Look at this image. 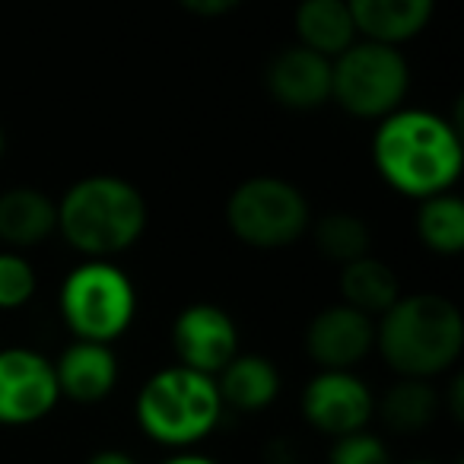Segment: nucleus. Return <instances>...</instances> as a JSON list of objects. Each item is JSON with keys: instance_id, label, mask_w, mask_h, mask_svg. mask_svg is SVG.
Masks as SVG:
<instances>
[{"instance_id": "obj_10", "label": "nucleus", "mask_w": 464, "mask_h": 464, "mask_svg": "<svg viewBox=\"0 0 464 464\" xmlns=\"http://www.w3.org/2000/svg\"><path fill=\"white\" fill-rule=\"evenodd\" d=\"M172 350L179 366L217 375L239 353L236 318L217 303H191L172 322Z\"/></svg>"}, {"instance_id": "obj_8", "label": "nucleus", "mask_w": 464, "mask_h": 464, "mask_svg": "<svg viewBox=\"0 0 464 464\" xmlns=\"http://www.w3.org/2000/svg\"><path fill=\"white\" fill-rule=\"evenodd\" d=\"M303 420L322 436L337 439L366 430L375 417V394L356 372L318 369L299 394Z\"/></svg>"}, {"instance_id": "obj_21", "label": "nucleus", "mask_w": 464, "mask_h": 464, "mask_svg": "<svg viewBox=\"0 0 464 464\" xmlns=\"http://www.w3.org/2000/svg\"><path fill=\"white\" fill-rule=\"evenodd\" d=\"M315 248L324 261H334V265H350V261H360L366 255H372V229L362 217L347 210L324 213L322 219L309 226Z\"/></svg>"}, {"instance_id": "obj_13", "label": "nucleus", "mask_w": 464, "mask_h": 464, "mask_svg": "<svg viewBox=\"0 0 464 464\" xmlns=\"http://www.w3.org/2000/svg\"><path fill=\"white\" fill-rule=\"evenodd\" d=\"M118 356L111 343L96 341H73L54 362V379H58L61 398L73 404H99L118 385Z\"/></svg>"}, {"instance_id": "obj_12", "label": "nucleus", "mask_w": 464, "mask_h": 464, "mask_svg": "<svg viewBox=\"0 0 464 464\" xmlns=\"http://www.w3.org/2000/svg\"><path fill=\"white\" fill-rule=\"evenodd\" d=\"M265 86L290 111H315L331 102V61L303 45L280 48L265 67Z\"/></svg>"}, {"instance_id": "obj_28", "label": "nucleus", "mask_w": 464, "mask_h": 464, "mask_svg": "<svg viewBox=\"0 0 464 464\" xmlns=\"http://www.w3.org/2000/svg\"><path fill=\"white\" fill-rule=\"evenodd\" d=\"M442 404H449V413H451V420H461V379H451V388H449V394H442Z\"/></svg>"}, {"instance_id": "obj_4", "label": "nucleus", "mask_w": 464, "mask_h": 464, "mask_svg": "<svg viewBox=\"0 0 464 464\" xmlns=\"http://www.w3.org/2000/svg\"><path fill=\"white\" fill-rule=\"evenodd\" d=\"M213 375L194 372L188 366H166L153 372L137 392L134 417L143 436L162 449L185 451L204 442L223 420Z\"/></svg>"}, {"instance_id": "obj_22", "label": "nucleus", "mask_w": 464, "mask_h": 464, "mask_svg": "<svg viewBox=\"0 0 464 464\" xmlns=\"http://www.w3.org/2000/svg\"><path fill=\"white\" fill-rule=\"evenodd\" d=\"M39 274L23 252H0V312H16L35 296Z\"/></svg>"}, {"instance_id": "obj_30", "label": "nucleus", "mask_w": 464, "mask_h": 464, "mask_svg": "<svg viewBox=\"0 0 464 464\" xmlns=\"http://www.w3.org/2000/svg\"><path fill=\"white\" fill-rule=\"evenodd\" d=\"M407 464H436V461H407Z\"/></svg>"}, {"instance_id": "obj_5", "label": "nucleus", "mask_w": 464, "mask_h": 464, "mask_svg": "<svg viewBox=\"0 0 464 464\" xmlns=\"http://www.w3.org/2000/svg\"><path fill=\"white\" fill-rule=\"evenodd\" d=\"M58 309L64 324L71 328L73 341L111 343L134 324V280L115 261L83 258L61 280Z\"/></svg>"}, {"instance_id": "obj_18", "label": "nucleus", "mask_w": 464, "mask_h": 464, "mask_svg": "<svg viewBox=\"0 0 464 464\" xmlns=\"http://www.w3.org/2000/svg\"><path fill=\"white\" fill-rule=\"evenodd\" d=\"M442 411V392L426 379H398L375 398V417L398 436H413L436 423Z\"/></svg>"}, {"instance_id": "obj_29", "label": "nucleus", "mask_w": 464, "mask_h": 464, "mask_svg": "<svg viewBox=\"0 0 464 464\" xmlns=\"http://www.w3.org/2000/svg\"><path fill=\"white\" fill-rule=\"evenodd\" d=\"M7 153V134H4V124H0V160Z\"/></svg>"}, {"instance_id": "obj_16", "label": "nucleus", "mask_w": 464, "mask_h": 464, "mask_svg": "<svg viewBox=\"0 0 464 464\" xmlns=\"http://www.w3.org/2000/svg\"><path fill=\"white\" fill-rule=\"evenodd\" d=\"M213 382L223 407L239 413L267 411L280 398V369L261 353H236Z\"/></svg>"}, {"instance_id": "obj_26", "label": "nucleus", "mask_w": 464, "mask_h": 464, "mask_svg": "<svg viewBox=\"0 0 464 464\" xmlns=\"http://www.w3.org/2000/svg\"><path fill=\"white\" fill-rule=\"evenodd\" d=\"M86 464H140V461L121 449H99V451H92Z\"/></svg>"}, {"instance_id": "obj_2", "label": "nucleus", "mask_w": 464, "mask_h": 464, "mask_svg": "<svg viewBox=\"0 0 464 464\" xmlns=\"http://www.w3.org/2000/svg\"><path fill=\"white\" fill-rule=\"evenodd\" d=\"M375 350L398 379H439L461 360V309L442 293H401L375 318Z\"/></svg>"}, {"instance_id": "obj_14", "label": "nucleus", "mask_w": 464, "mask_h": 464, "mask_svg": "<svg viewBox=\"0 0 464 464\" xmlns=\"http://www.w3.org/2000/svg\"><path fill=\"white\" fill-rule=\"evenodd\" d=\"M58 232V200L42 188L16 185L0 191V242L10 252L35 248Z\"/></svg>"}, {"instance_id": "obj_6", "label": "nucleus", "mask_w": 464, "mask_h": 464, "mask_svg": "<svg viewBox=\"0 0 464 464\" xmlns=\"http://www.w3.org/2000/svg\"><path fill=\"white\" fill-rule=\"evenodd\" d=\"M226 226L242 246L258 252L296 246L312 226L309 198L280 175H252L226 198Z\"/></svg>"}, {"instance_id": "obj_3", "label": "nucleus", "mask_w": 464, "mask_h": 464, "mask_svg": "<svg viewBox=\"0 0 464 464\" xmlns=\"http://www.w3.org/2000/svg\"><path fill=\"white\" fill-rule=\"evenodd\" d=\"M147 200L121 175H86L58 200V232L83 258L115 261L147 232Z\"/></svg>"}, {"instance_id": "obj_17", "label": "nucleus", "mask_w": 464, "mask_h": 464, "mask_svg": "<svg viewBox=\"0 0 464 464\" xmlns=\"http://www.w3.org/2000/svg\"><path fill=\"white\" fill-rule=\"evenodd\" d=\"M293 29H296V45L328 61H334L360 39L347 0H299L293 14Z\"/></svg>"}, {"instance_id": "obj_25", "label": "nucleus", "mask_w": 464, "mask_h": 464, "mask_svg": "<svg viewBox=\"0 0 464 464\" xmlns=\"http://www.w3.org/2000/svg\"><path fill=\"white\" fill-rule=\"evenodd\" d=\"M265 458H267V464H299L293 439H274V442L267 445Z\"/></svg>"}, {"instance_id": "obj_11", "label": "nucleus", "mask_w": 464, "mask_h": 464, "mask_svg": "<svg viewBox=\"0 0 464 464\" xmlns=\"http://www.w3.org/2000/svg\"><path fill=\"white\" fill-rule=\"evenodd\" d=\"M305 353L318 369H343L353 372L375 350V318L334 303L315 312L305 324Z\"/></svg>"}, {"instance_id": "obj_9", "label": "nucleus", "mask_w": 464, "mask_h": 464, "mask_svg": "<svg viewBox=\"0 0 464 464\" xmlns=\"http://www.w3.org/2000/svg\"><path fill=\"white\" fill-rule=\"evenodd\" d=\"M54 362L33 347L0 350V426H33L58 407Z\"/></svg>"}, {"instance_id": "obj_24", "label": "nucleus", "mask_w": 464, "mask_h": 464, "mask_svg": "<svg viewBox=\"0 0 464 464\" xmlns=\"http://www.w3.org/2000/svg\"><path fill=\"white\" fill-rule=\"evenodd\" d=\"M175 4L191 16H200V20H217V16L232 14L242 0H175Z\"/></svg>"}, {"instance_id": "obj_19", "label": "nucleus", "mask_w": 464, "mask_h": 464, "mask_svg": "<svg viewBox=\"0 0 464 464\" xmlns=\"http://www.w3.org/2000/svg\"><path fill=\"white\" fill-rule=\"evenodd\" d=\"M337 290H341L343 305H350V309L362 312L369 318H379L398 303L401 280L394 274V267H388L375 255H366V258L350 261V265L341 267Z\"/></svg>"}, {"instance_id": "obj_20", "label": "nucleus", "mask_w": 464, "mask_h": 464, "mask_svg": "<svg viewBox=\"0 0 464 464\" xmlns=\"http://www.w3.org/2000/svg\"><path fill=\"white\" fill-rule=\"evenodd\" d=\"M417 236L432 255L458 258L464 252V200L455 191L417 200Z\"/></svg>"}, {"instance_id": "obj_27", "label": "nucleus", "mask_w": 464, "mask_h": 464, "mask_svg": "<svg viewBox=\"0 0 464 464\" xmlns=\"http://www.w3.org/2000/svg\"><path fill=\"white\" fill-rule=\"evenodd\" d=\"M160 464H219V461H217V458H210V455H200V451L185 449V451H175V455H169L166 461H160Z\"/></svg>"}, {"instance_id": "obj_23", "label": "nucleus", "mask_w": 464, "mask_h": 464, "mask_svg": "<svg viewBox=\"0 0 464 464\" xmlns=\"http://www.w3.org/2000/svg\"><path fill=\"white\" fill-rule=\"evenodd\" d=\"M328 464H392V451L382 436L369 430H356L331 439Z\"/></svg>"}, {"instance_id": "obj_15", "label": "nucleus", "mask_w": 464, "mask_h": 464, "mask_svg": "<svg viewBox=\"0 0 464 464\" xmlns=\"http://www.w3.org/2000/svg\"><path fill=\"white\" fill-rule=\"evenodd\" d=\"M356 35L401 48L417 39L436 14V0H347Z\"/></svg>"}, {"instance_id": "obj_7", "label": "nucleus", "mask_w": 464, "mask_h": 464, "mask_svg": "<svg viewBox=\"0 0 464 464\" xmlns=\"http://www.w3.org/2000/svg\"><path fill=\"white\" fill-rule=\"evenodd\" d=\"M411 92V64L404 52L382 42L356 39L331 61V102L360 121H382L404 109Z\"/></svg>"}, {"instance_id": "obj_1", "label": "nucleus", "mask_w": 464, "mask_h": 464, "mask_svg": "<svg viewBox=\"0 0 464 464\" xmlns=\"http://www.w3.org/2000/svg\"><path fill=\"white\" fill-rule=\"evenodd\" d=\"M372 166L392 191L411 200L451 191L461 179L458 124L430 109H398L375 124Z\"/></svg>"}]
</instances>
